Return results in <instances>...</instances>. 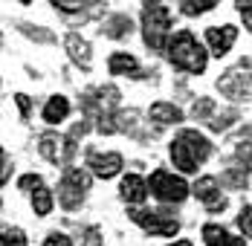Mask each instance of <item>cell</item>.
<instances>
[{"label": "cell", "instance_id": "ffe728a7", "mask_svg": "<svg viewBox=\"0 0 252 246\" xmlns=\"http://www.w3.org/2000/svg\"><path fill=\"white\" fill-rule=\"evenodd\" d=\"M52 6H55L61 15H84L87 9L101 6V3H93V0H52Z\"/></svg>", "mask_w": 252, "mask_h": 246}, {"label": "cell", "instance_id": "d6a6232c", "mask_svg": "<svg viewBox=\"0 0 252 246\" xmlns=\"http://www.w3.org/2000/svg\"><path fill=\"white\" fill-rule=\"evenodd\" d=\"M44 246H73V241H70L67 235H61V232H50L47 241H44Z\"/></svg>", "mask_w": 252, "mask_h": 246}, {"label": "cell", "instance_id": "e0dca14e", "mask_svg": "<svg viewBox=\"0 0 252 246\" xmlns=\"http://www.w3.org/2000/svg\"><path fill=\"white\" fill-rule=\"evenodd\" d=\"M41 116H44V122L47 124L64 122V119L70 116V98L67 96H50V101H47L44 110H41Z\"/></svg>", "mask_w": 252, "mask_h": 246}, {"label": "cell", "instance_id": "2e32d148", "mask_svg": "<svg viewBox=\"0 0 252 246\" xmlns=\"http://www.w3.org/2000/svg\"><path fill=\"white\" fill-rule=\"evenodd\" d=\"M148 116H151V122L157 124H180L183 122V110L171 104V101H154L151 110H148Z\"/></svg>", "mask_w": 252, "mask_h": 246}, {"label": "cell", "instance_id": "e575fe53", "mask_svg": "<svg viewBox=\"0 0 252 246\" xmlns=\"http://www.w3.org/2000/svg\"><path fill=\"white\" fill-rule=\"evenodd\" d=\"M0 159H3V174H0V180L6 183V180H9V168H12V162H9V154H6V151L0 154Z\"/></svg>", "mask_w": 252, "mask_h": 246}, {"label": "cell", "instance_id": "d6986e66", "mask_svg": "<svg viewBox=\"0 0 252 246\" xmlns=\"http://www.w3.org/2000/svg\"><path fill=\"white\" fill-rule=\"evenodd\" d=\"M104 35L107 38H125L130 35V18L127 15H113L104 21Z\"/></svg>", "mask_w": 252, "mask_h": 246}, {"label": "cell", "instance_id": "5b68a950", "mask_svg": "<svg viewBox=\"0 0 252 246\" xmlns=\"http://www.w3.org/2000/svg\"><path fill=\"white\" fill-rule=\"evenodd\" d=\"M148 188H151V197H157L159 203H183L189 197V185L183 177L165 171V168H157L148 180Z\"/></svg>", "mask_w": 252, "mask_h": 246}, {"label": "cell", "instance_id": "3957f363", "mask_svg": "<svg viewBox=\"0 0 252 246\" xmlns=\"http://www.w3.org/2000/svg\"><path fill=\"white\" fill-rule=\"evenodd\" d=\"M142 41L151 52H162L171 41V9L165 3H142Z\"/></svg>", "mask_w": 252, "mask_h": 246}, {"label": "cell", "instance_id": "603a6c76", "mask_svg": "<svg viewBox=\"0 0 252 246\" xmlns=\"http://www.w3.org/2000/svg\"><path fill=\"white\" fill-rule=\"evenodd\" d=\"M136 119H139V113H136V110H122V113H116V116H113L116 130H127V133H133V130H136Z\"/></svg>", "mask_w": 252, "mask_h": 246}, {"label": "cell", "instance_id": "d590c367", "mask_svg": "<svg viewBox=\"0 0 252 246\" xmlns=\"http://www.w3.org/2000/svg\"><path fill=\"white\" fill-rule=\"evenodd\" d=\"M168 246H194L191 241H174V244H168Z\"/></svg>", "mask_w": 252, "mask_h": 246}, {"label": "cell", "instance_id": "9a60e30c", "mask_svg": "<svg viewBox=\"0 0 252 246\" xmlns=\"http://www.w3.org/2000/svg\"><path fill=\"white\" fill-rule=\"evenodd\" d=\"M200 235H203V244L206 246H247L244 238H235L220 223H206L200 229Z\"/></svg>", "mask_w": 252, "mask_h": 246}, {"label": "cell", "instance_id": "d4e9b609", "mask_svg": "<svg viewBox=\"0 0 252 246\" xmlns=\"http://www.w3.org/2000/svg\"><path fill=\"white\" fill-rule=\"evenodd\" d=\"M0 246H26V235L24 229H3V238H0Z\"/></svg>", "mask_w": 252, "mask_h": 246}, {"label": "cell", "instance_id": "f1b7e54d", "mask_svg": "<svg viewBox=\"0 0 252 246\" xmlns=\"http://www.w3.org/2000/svg\"><path fill=\"white\" fill-rule=\"evenodd\" d=\"M235 6H238V12H241V18H244V26L252 32V0H238Z\"/></svg>", "mask_w": 252, "mask_h": 246}, {"label": "cell", "instance_id": "6da1fadb", "mask_svg": "<svg viewBox=\"0 0 252 246\" xmlns=\"http://www.w3.org/2000/svg\"><path fill=\"white\" fill-rule=\"evenodd\" d=\"M168 154H171L174 168H180L183 174H194L212 156V142L203 136L200 130L183 127V130H177V136L171 139Z\"/></svg>", "mask_w": 252, "mask_h": 246}, {"label": "cell", "instance_id": "836d02e7", "mask_svg": "<svg viewBox=\"0 0 252 246\" xmlns=\"http://www.w3.org/2000/svg\"><path fill=\"white\" fill-rule=\"evenodd\" d=\"M235 156L247 165V162H252V142H241V145L235 148Z\"/></svg>", "mask_w": 252, "mask_h": 246}, {"label": "cell", "instance_id": "277c9868", "mask_svg": "<svg viewBox=\"0 0 252 246\" xmlns=\"http://www.w3.org/2000/svg\"><path fill=\"white\" fill-rule=\"evenodd\" d=\"M90 191V174L84 168H64V177H61V185H58V203L67 209V212H76L84 203V194Z\"/></svg>", "mask_w": 252, "mask_h": 246}, {"label": "cell", "instance_id": "7402d4cb", "mask_svg": "<svg viewBox=\"0 0 252 246\" xmlns=\"http://www.w3.org/2000/svg\"><path fill=\"white\" fill-rule=\"evenodd\" d=\"M18 26H21V32H24L26 38L38 41V44H52V41H55V35L47 32L44 26H32V24H18Z\"/></svg>", "mask_w": 252, "mask_h": 246}, {"label": "cell", "instance_id": "7c38bea8", "mask_svg": "<svg viewBox=\"0 0 252 246\" xmlns=\"http://www.w3.org/2000/svg\"><path fill=\"white\" fill-rule=\"evenodd\" d=\"M148 183L139 177V174H127L122 177V183H119V197L125 200L127 206H142L145 200H148Z\"/></svg>", "mask_w": 252, "mask_h": 246}, {"label": "cell", "instance_id": "8992f818", "mask_svg": "<svg viewBox=\"0 0 252 246\" xmlns=\"http://www.w3.org/2000/svg\"><path fill=\"white\" fill-rule=\"evenodd\" d=\"M130 220L136 226H142L148 235H157V238H174L180 232V220H177L171 212H148V209H133L127 212Z\"/></svg>", "mask_w": 252, "mask_h": 246}, {"label": "cell", "instance_id": "9c48e42d", "mask_svg": "<svg viewBox=\"0 0 252 246\" xmlns=\"http://www.w3.org/2000/svg\"><path fill=\"white\" fill-rule=\"evenodd\" d=\"M191 194L197 197L212 215H218V212L226 209V197L220 194V183H218V177H200V180L191 185Z\"/></svg>", "mask_w": 252, "mask_h": 246}, {"label": "cell", "instance_id": "52a82bcc", "mask_svg": "<svg viewBox=\"0 0 252 246\" xmlns=\"http://www.w3.org/2000/svg\"><path fill=\"white\" fill-rule=\"evenodd\" d=\"M38 151H41L44 159H50L52 165H67V168H70V159H73V154H76V139H73V136L44 133Z\"/></svg>", "mask_w": 252, "mask_h": 246}, {"label": "cell", "instance_id": "30bf717a", "mask_svg": "<svg viewBox=\"0 0 252 246\" xmlns=\"http://www.w3.org/2000/svg\"><path fill=\"white\" fill-rule=\"evenodd\" d=\"M122 165H125V159H122V154H116V151H90L87 154V168L93 177H99V180H110V177H116V174L122 171Z\"/></svg>", "mask_w": 252, "mask_h": 246}, {"label": "cell", "instance_id": "f546056e", "mask_svg": "<svg viewBox=\"0 0 252 246\" xmlns=\"http://www.w3.org/2000/svg\"><path fill=\"white\" fill-rule=\"evenodd\" d=\"M84 246H101V229L99 226H90V229H84Z\"/></svg>", "mask_w": 252, "mask_h": 246}, {"label": "cell", "instance_id": "8fae6325", "mask_svg": "<svg viewBox=\"0 0 252 246\" xmlns=\"http://www.w3.org/2000/svg\"><path fill=\"white\" fill-rule=\"evenodd\" d=\"M235 41H238V29H235L232 24L209 26V29H206V44H209V49H212V55H218V58L226 55Z\"/></svg>", "mask_w": 252, "mask_h": 246}, {"label": "cell", "instance_id": "ba28073f", "mask_svg": "<svg viewBox=\"0 0 252 246\" xmlns=\"http://www.w3.org/2000/svg\"><path fill=\"white\" fill-rule=\"evenodd\" d=\"M218 90L226 98H235V101L250 98L252 96V70H244V64H241V67L223 73L218 78Z\"/></svg>", "mask_w": 252, "mask_h": 246}, {"label": "cell", "instance_id": "cb8c5ba5", "mask_svg": "<svg viewBox=\"0 0 252 246\" xmlns=\"http://www.w3.org/2000/svg\"><path fill=\"white\" fill-rule=\"evenodd\" d=\"M220 183L229 185V188H244V185H247V168H229V171L220 177Z\"/></svg>", "mask_w": 252, "mask_h": 246}, {"label": "cell", "instance_id": "7a4b0ae2", "mask_svg": "<svg viewBox=\"0 0 252 246\" xmlns=\"http://www.w3.org/2000/svg\"><path fill=\"white\" fill-rule=\"evenodd\" d=\"M168 61H171V67L174 70H183V73L189 75H200L206 73V64H209V52L203 49V44L194 38V32H189V29H180L171 35V41H168Z\"/></svg>", "mask_w": 252, "mask_h": 246}, {"label": "cell", "instance_id": "83f0119b", "mask_svg": "<svg viewBox=\"0 0 252 246\" xmlns=\"http://www.w3.org/2000/svg\"><path fill=\"white\" fill-rule=\"evenodd\" d=\"M238 226H241V232L252 238V206H244L241 212H238Z\"/></svg>", "mask_w": 252, "mask_h": 246}, {"label": "cell", "instance_id": "44dd1931", "mask_svg": "<svg viewBox=\"0 0 252 246\" xmlns=\"http://www.w3.org/2000/svg\"><path fill=\"white\" fill-rule=\"evenodd\" d=\"M177 6H180V15L194 18V15H206V12H212V9L218 6V0H183V3H177Z\"/></svg>", "mask_w": 252, "mask_h": 246}, {"label": "cell", "instance_id": "1f68e13d", "mask_svg": "<svg viewBox=\"0 0 252 246\" xmlns=\"http://www.w3.org/2000/svg\"><path fill=\"white\" fill-rule=\"evenodd\" d=\"M18 185H21V188H29V191H35L38 185H44V180H41L38 174H24V177L18 180Z\"/></svg>", "mask_w": 252, "mask_h": 246}, {"label": "cell", "instance_id": "4316f807", "mask_svg": "<svg viewBox=\"0 0 252 246\" xmlns=\"http://www.w3.org/2000/svg\"><path fill=\"white\" fill-rule=\"evenodd\" d=\"M235 119H238V110H226V113H218V116L209 122V127H212V130H226Z\"/></svg>", "mask_w": 252, "mask_h": 246}, {"label": "cell", "instance_id": "4fadbf2b", "mask_svg": "<svg viewBox=\"0 0 252 246\" xmlns=\"http://www.w3.org/2000/svg\"><path fill=\"white\" fill-rule=\"evenodd\" d=\"M64 47L70 52V58H73V64L81 67L84 73L93 67V52H90V44L78 35V32H67V38H64Z\"/></svg>", "mask_w": 252, "mask_h": 246}, {"label": "cell", "instance_id": "4dcf8cb0", "mask_svg": "<svg viewBox=\"0 0 252 246\" xmlns=\"http://www.w3.org/2000/svg\"><path fill=\"white\" fill-rule=\"evenodd\" d=\"M15 104H18V110H21V119H29V113H32V101L26 93H15Z\"/></svg>", "mask_w": 252, "mask_h": 246}, {"label": "cell", "instance_id": "484cf974", "mask_svg": "<svg viewBox=\"0 0 252 246\" xmlns=\"http://www.w3.org/2000/svg\"><path fill=\"white\" fill-rule=\"evenodd\" d=\"M212 113H215V101H212V98H197V101L191 104V116H194L197 122H200V119H209Z\"/></svg>", "mask_w": 252, "mask_h": 246}, {"label": "cell", "instance_id": "5bb4252c", "mask_svg": "<svg viewBox=\"0 0 252 246\" xmlns=\"http://www.w3.org/2000/svg\"><path fill=\"white\" fill-rule=\"evenodd\" d=\"M107 70L110 75H127V78H145L142 73V67H139V61L130 55V52H113L110 58H107Z\"/></svg>", "mask_w": 252, "mask_h": 246}, {"label": "cell", "instance_id": "ac0fdd59", "mask_svg": "<svg viewBox=\"0 0 252 246\" xmlns=\"http://www.w3.org/2000/svg\"><path fill=\"white\" fill-rule=\"evenodd\" d=\"M29 197H32V209H35V215H38V217H47V215L52 212V206H55L52 191L47 188V185H38L35 191H29Z\"/></svg>", "mask_w": 252, "mask_h": 246}]
</instances>
